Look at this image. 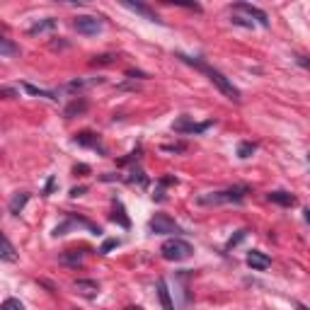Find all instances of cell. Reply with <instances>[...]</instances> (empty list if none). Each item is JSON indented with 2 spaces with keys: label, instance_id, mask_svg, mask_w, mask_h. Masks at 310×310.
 I'll use <instances>...</instances> for the list:
<instances>
[{
  "label": "cell",
  "instance_id": "cell-1",
  "mask_svg": "<svg viewBox=\"0 0 310 310\" xmlns=\"http://www.w3.org/2000/svg\"><path fill=\"white\" fill-rule=\"evenodd\" d=\"M177 58L182 61V63H189V66H194L197 71H201V73L208 75V80L218 88L230 102H235V104H240L242 102V97H240V90H237L235 85H233V80H228L225 75L220 73V71H216V68H211V66H206L204 61H199V58H192V56H184V54H177Z\"/></svg>",
  "mask_w": 310,
  "mask_h": 310
},
{
  "label": "cell",
  "instance_id": "cell-2",
  "mask_svg": "<svg viewBox=\"0 0 310 310\" xmlns=\"http://www.w3.org/2000/svg\"><path fill=\"white\" fill-rule=\"evenodd\" d=\"M250 187L245 184H237V187H230V189H223V192H211V194H204L199 197V204H242L245 197H247Z\"/></svg>",
  "mask_w": 310,
  "mask_h": 310
},
{
  "label": "cell",
  "instance_id": "cell-3",
  "mask_svg": "<svg viewBox=\"0 0 310 310\" xmlns=\"http://www.w3.org/2000/svg\"><path fill=\"white\" fill-rule=\"evenodd\" d=\"M160 255H163L167 262H184V259H189V257L194 255V247H192L187 240H182V237H170V240L163 242Z\"/></svg>",
  "mask_w": 310,
  "mask_h": 310
},
{
  "label": "cell",
  "instance_id": "cell-4",
  "mask_svg": "<svg viewBox=\"0 0 310 310\" xmlns=\"http://www.w3.org/2000/svg\"><path fill=\"white\" fill-rule=\"evenodd\" d=\"M148 228H150V233H155V235H170V233H182V228L175 223V218H170L167 213H155L150 223H148Z\"/></svg>",
  "mask_w": 310,
  "mask_h": 310
},
{
  "label": "cell",
  "instance_id": "cell-5",
  "mask_svg": "<svg viewBox=\"0 0 310 310\" xmlns=\"http://www.w3.org/2000/svg\"><path fill=\"white\" fill-rule=\"evenodd\" d=\"M73 27H75V32L83 34V37H97V34L104 29L102 19L92 17V15H83V17H78L73 22Z\"/></svg>",
  "mask_w": 310,
  "mask_h": 310
},
{
  "label": "cell",
  "instance_id": "cell-6",
  "mask_svg": "<svg viewBox=\"0 0 310 310\" xmlns=\"http://www.w3.org/2000/svg\"><path fill=\"white\" fill-rule=\"evenodd\" d=\"M216 124V121H204V124H197V121H192V116H180L175 124H172V131L175 133H204L206 128H211Z\"/></svg>",
  "mask_w": 310,
  "mask_h": 310
},
{
  "label": "cell",
  "instance_id": "cell-7",
  "mask_svg": "<svg viewBox=\"0 0 310 310\" xmlns=\"http://www.w3.org/2000/svg\"><path fill=\"white\" fill-rule=\"evenodd\" d=\"M245 262H247V267L255 269V272H264V269L272 267V257L264 255V252H259V250H250L247 257H245Z\"/></svg>",
  "mask_w": 310,
  "mask_h": 310
},
{
  "label": "cell",
  "instance_id": "cell-8",
  "mask_svg": "<svg viewBox=\"0 0 310 310\" xmlns=\"http://www.w3.org/2000/svg\"><path fill=\"white\" fill-rule=\"evenodd\" d=\"M233 10H237V12H245V15H250V17H255L262 27H269V17H267V12H264V10H259V7H255V5H250V2H235V5H233Z\"/></svg>",
  "mask_w": 310,
  "mask_h": 310
},
{
  "label": "cell",
  "instance_id": "cell-9",
  "mask_svg": "<svg viewBox=\"0 0 310 310\" xmlns=\"http://www.w3.org/2000/svg\"><path fill=\"white\" fill-rule=\"evenodd\" d=\"M75 143H78V146H85V148H92V150H100L102 155H107V148L102 146V141H100L97 133H90V131L78 133V136H75Z\"/></svg>",
  "mask_w": 310,
  "mask_h": 310
},
{
  "label": "cell",
  "instance_id": "cell-10",
  "mask_svg": "<svg viewBox=\"0 0 310 310\" xmlns=\"http://www.w3.org/2000/svg\"><path fill=\"white\" fill-rule=\"evenodd\" d=\"M126 10H131V12H138L141 17H146V19H150V22H158V24H163V19L158 17V12L155 10H150L146 2H121Z\"/></svg>",
  "mask_w": 310,
  "mask_h": 310
},
{
  "label": "cell",
  "instance_id": "cell-11",
  "mask_svg": "<svg viewBox=\"0 0 310 310\" xmlns=\"http://www.w3.org/2000/svg\"><path fill=\"white\" fill-rule=\"evenodd\" d=\"M0 259L2 262H7V264H15L17 262V250H15V245L7 240V235L0 230Z\"/></svg>",
  "mask_w": 310,
  "mask_h": 310
},
{
  "label": "cell",
  "instance_id": "cell-12",
  "mask_svg": "<svg viewBox=\"0 0 310 310\" xmlns=\"http://www.w3.org/2000/svg\"><path fill=\"white\" fill-rule=\"evenodd\" d=\"M75 291L83 293V296H88V298H92V296H97L100 293V284L95 281V279H75Z\"/></svg>",
  "mask_w": 310,
  "mask_h": 310
},
{
  "label": "cell",
  "instance_id": "cell-13",
  "mask_svg": "<svg viewBox=\"0 0 310 310\" xmlns=\"http://www.w3.org/2000/svg\"><path fill=\"white\" fill-rule=\"evenodd\" d=\"M267 199L272 201V204H279V206H296V197H293L291 192H286V189L269 192V194H267Z\"/></svg>",
  "mask_w": 310,
  "mask_h": 310
},
{
  "label": "cell",
  "instance_id": "cell-14",
  "mask_svg": "<svg viewBox=\"0 0 310 310\" xmlns=\"http://www.w3.org/2000/svg\"><path fill=\"white\" fill-rule=\"evenodd\" d=\"M90 109V102L85 100V97H78V100H73L68 107H66V119H73V116H80V114H85V111Z\"/></svg>",
  "mask_w": 310,
  "mask_h": 310
},
{
  "label": "cell",
  "instance_id": "cell-15",
  "mask_svg": "<svg viewBox=\"0 0 310 310\" xmlns=\"http://www.w3.org/2000/svg\"><path fill=\"white\" fill-rule=\"evenodd\" d=\"M102 83H104V78H90V80L78 78V80H71V83L66 85V90L68 92H80V90H85V88H92V85H102Z\"/></svg>",
  "mask_w": 310,
  "mask_h": 310
},
{
  "label": "cell",
  "instance_id": "cell-16",
  "mask_svg": "<svg viewBox=\"0 0 310 310\" xmlns=\"http://www.w3.org/2000/svg\"><path fill=\"white\" fill-rule=\"evenodd\" d=\"M15 56H19V46L12 39L0 34V58H15Z\"/></svg>",
  "mask_w": 310,
  "mask_h": 310
},
{
  "label": "cell",
  "instance_id": "cell-17",
  "mask_svg": "<svg viewBox=\"0 0 310 310\" xmlns=\"http://www.w3.org/2000/svg\"><path fill=\"white\" fill-rule=\"evenodd\" d=\"M58 259H61V264H66V267H71V269L83 267V262H85V259H83V252H75V250H66Z\"/></svg>",
  "mask_w": 310,
  "mask_h": 310
},
{
  "label": "cell",
  "instance_id": "cell-18",
  "mask_svg": "<svg viewBox=\"0 0 310 310\" xmlns=\"http://www.w3.org/2000/svg\"><path fill=\"white\" fill-rule=\"evenodd\" d=\"M27 201H29V192H17V194L10 199V206H7V208H10V213H12V216L22 213V208L27 206Z\"/></svg>",
  "mask_w": 310,
  "mask_h": 310
},
{
  "label": "cell",
  "instance_id": "cell-19",
  "mask_svg": "<svg viewBox=\"0 0 310 310\" xmlns=\"http://www.w3.org/2000/svg\"><path fill=\"white\" fill-rule=\"evenodd\" d=\"M56 24H58V19H54V17L39 19V22H34V24L29 27V34H32V37H37V34H44V32H49V29H56Z\"/></svg>",
  "mask_w": 310,
  "mask_h": 310
},
{
  "label": "cell",
  "instance_id": "cell-20",
  "mask_svg": "<svg viewBox=\"0 0 310 310\" xmlns=\"http://www.w3.org/2000/svg\"><path fill=\"white\" fill-rule=\"evenodd\" d=\"M158 298H160V303H163V310H175V303H172V296L167 291V281H165V279L158 281Z\"/></svg>",
  "mask_w": 310,
  "mask_h": 310
},
{
  "label": "cell",
  "instance_id": "cell-21",
  "mask_svg": "<svg viewBox=\"0 0 310 310\" xmlns=\"http://www.w3.org/2000/svg\"><path fill=\"white\" fill-rule=\"evenodd\" d=\"M22 88L29 92V95H34V97H46V100H51V102L58 100V95H56L54 90H44V88H37V85H32V83H24Z\"/></svg>",
  "mask_w": 310,
  "mask_h": 310
},
{
  "label": "cell",
  "instance_id": "cell-22",
  "mask_svg": "<svg viewBox=\"0 0 310 310\" xmlns=\"http://www.w3.org/2000/svg\"><path fill=\"white\" fill-rule=\"evenodd\" d=\"M111 220H114V223H119L121 228H128V225H131V220H128L126 211H124V206H121V201H114V213H111Z\"/></svg>",
  "mask_w": 310,
  "mask_h": 310
},
{
  "label": "cell",
  "instance_id": "cell-23",
  "mask_svg": "<svg viewBox=\"0 0 310 310\" xmlns=\"http://www.w3.org/2000/svg\"><path fill=\"white\" fill-rule=\"evenodd\" d=\"M126 182L128 184H141V187H148V177H146V172H143L141 167H133V170H131V175L126 177Z\"/></svg>",
  "mask_w": 310,
  "mask_h": 310
},
{
  "label": "cell",
  "instance_id": "cell-24",
  "mask_svg": "<svg viewBox=\"0 0 310 310\" xmlns=\"http://www.w3.org/2000/svg\"><path fill=\"white\" fill-rule=\"evenodd\" d=\"M255 150H257V143H252V141H242V143L237 146V158L247 160V158H250Z\"/></svg>",
  "mask_w": 310,
  "mask_h": 310
},
{
  "label": "cell",
  "instance_id": "cell-25",
  "mask_svg": "<svg viewBox=\"0 0 310 310\" xmlns=\"http://www.w3.org/2000/svg\"><path fill=\"white\" fill-rule=\"evenodd\" d=\"M114 61H116L114 54H102V56H95V58H92V66H111Z\"/></svg>",
  "mask_w": 310,
  "mask_h": 310
},
{
  "label": "cell",
  "instance_id": "cell-26",
  "mask_svg": "<svg viewBox=\"0 0 310 310\" xmlns=\"http://www.w3.org/2000/svg\"><path fill=\"white\" fill-rule=\"evenodd\" d=\"M0 310H24V306L19 303L17 298H7V301L0 303Z\"/></svg>",
  "mask_w": 310,
  "mask_h": 310
},
{
  "label": "cell",
  "instance_id": "cell-27",
  "mask_svg": "<svg viewBox=\"0 0 310 310\" xmlns=\"http://www.w3.org/2000/svg\"><path fill=\"white\" fill-rule=\"evenodd\" d=\"M119 237H109V240H104V245L100 247V255H109V250H114V247H119Z\"/></svg>",
  "mask_w": 310,
  "mask_h": 310
},
{
  "label": "cell",
  "instance_id": "cell-28",
  "mask_svg": "<svg viewBox=\"0 0 310 310\" xmlns=\"http://www.w3.org/2000/svg\"><path fill=\"white\" fill-rule=\"evenodd\" d=\"M15 97H17V90H15V88L0 85V100H15Z\"/></svg>",
  "mask_w": 310,
  "mask_h": 310
},
{
  "label": "cell",
  "instance_id": "cell-29",
  "mask_svg": "<svg viewBox=\"0 0 310 310\" xmlns=\"http://www.w3.org/2000/svg\"><path fill=\"white\" fill-rule=\"evenodd\" d=\"M230 22L237 24V27H247V29H252V27H255V22H252V19H245V17H233Z\"/></svg>",
  "mask_w": 310,
  "mask_h": 310
},
{
  "label": "cell",
  "instance_id": "cell-30",
  "mask_svg": "<svg viewBox=\"0 0 310 310\" xmlns=\"http://www.w3.org/2000/svg\"><path fill=\"white\" fill-rule=\"evenodd\" d=\"M165 153H184L187 150V146L184 143H172V146H163Z\"/></svg>",
  "mask_w": 310,
  "mask_h": 310
},
{
  "label": "cell",
  "instance_id": "cell-31",
  "mask_svg": "<svg viewBox=\"0 0 310 310\" xmlns=\"http://www.w3.org/2000/svg\"><path fill=\"white\" fill-rule=\"evenodd\" d=\"M245 235H247V230H245V228H242V230H237V235L228 240V250H230V247H235V245H237V242H240V240H242Z\"/></svg>",
  "mask_w": 310,
  "mask_h": 310
},
{
  "label": "cell",
  "instance_id": "cell-32",
  "mask_svg": "<svg viewBox=\"0 0 310 310\" xmlns=\"http://www.w3.org/2000/svg\"><path fill=\"white\" fill-rule=\"evenodd\" d=\"M141 153H143L141 148H138V150H133V153H131L128 158H124V160H119V165H126V163H133V160H138V158H141Z\"/></svg>",
  "mask_w": 310,
  "mask_h": 310
},
{
  "label": "cell",
  "instance_id": "cell-33",
  "mask_svg": "<svg viewBox=\"0 0 310 310\" xmlns=\"http://www.w3.org/2000/svg\"><path fill=\"white\" fill-rule=\"evenodd\" d=\"M126 78H131V80L141 78V80H143V78H148V73H143V71H133V68H128V71H126Z\"/></svg>",
  "mask_w": 310,
  "mask_h": 310
},
{
  "label": "cell",
  "instance_id": "cell-34",
  "mask_svg": "<svg viewBox=\"0 0 310 310\" xmlns=\"http://www.w3.org/2000/svg\"><path fill=\"white\" fill-rule=\"evenodd\" d=\"M85 192H88V187H73V189H71V197H83V194H85Z\"/></svg>",
  "mask_w": 310,
  "mask_h": 310
},
{
  "label": "cell",
  "instance_id": "cell-35",
  "mask_svg": "<svg viewBox=\"0 0 310 310\" xmlns=\"http://www.w3.org/2000/svg\"><path fill=\"white\" fill-rule=\"evenodd\" d=\"M54 187H56V180L51 177V180L46 182V194H51V192H54Z\"/></svg>",
  "mask_w": 310,
  "mask_h": 310
},
{
  "label": "cell",
  "instance_id": "cell-36",
  "mask_svg": "<svg viewBox=\"0 0 310 310\" xmlns=\"http://www.w3.org/2000/svg\"><path fill=\"white\" fill-rule=\"evenodd\" d=\"M75 172H90L88 165H75Z\"/></svg>",
  "mask_w": 310,
  "mask_h": 310
},
{
  "label": "cell",
  "instance_id": "cell-37",
  "mask_svg": "<svg viewBox=\"0 0 310 310\" xmlns=\"http://www.w3.org/2000/svg\"><path fill=\"white\" fill-rule=\"evenodd\" d=\"M126 310H141V308H138V306H128Z\"/></svg>",
  "mask_w": 310,
  "mask_h": 310
},
{
  "label": "cell",
  "instance_id": "cell-38",
  "mask_svg": "<svg viewBox=\"0 0 310 310\" xmlns=\"http://www.w3.org/2000/svg\"><path fill=\"white\" fill-rule=\"evenodd\" d=\"M298 310H308V308H306V306H303V303H298Z\"/></svg>",
  "mask_w": 310,
  "mask_h": 310
}]
</instances>
